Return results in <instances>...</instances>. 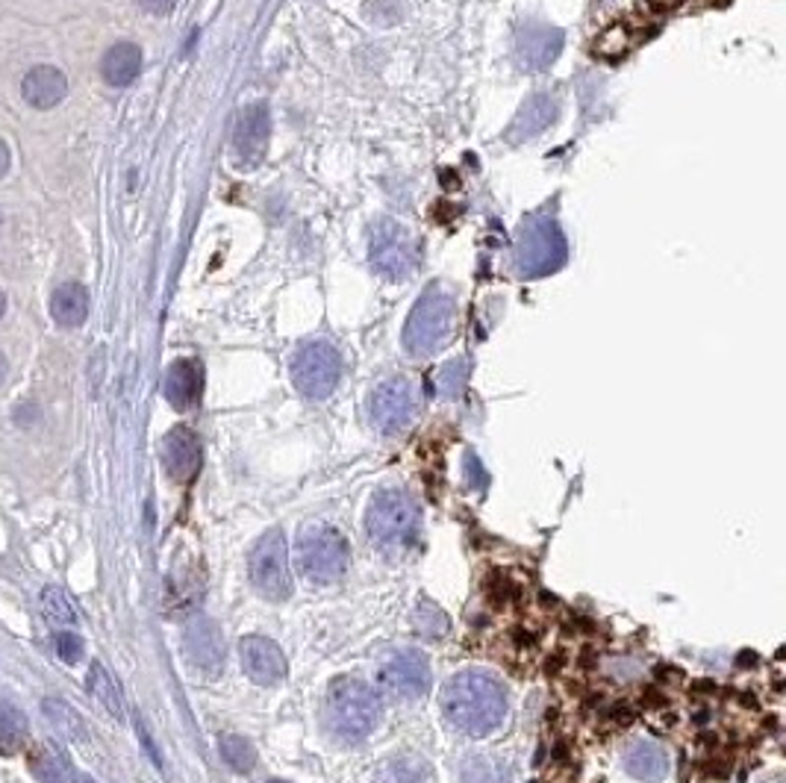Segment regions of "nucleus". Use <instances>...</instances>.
Instances as JSON below:
<instances>
[{"mask_svg": "<svg viewBox=\"0 0 786 783\" xmlns=\"http://www.w3.org/2000/svg\"><path fill=\"white\" fill-rule=\"evenodd\" d=\"M563 47V33L542 24H527L518 35V60L527 71H542L557 60Z\"/></svg>", "mask_w": 786, "mask_h": 783, "instance_id": "obj_17", "label": "nucleus"}, {"mask_svg": "<svg viewBox=\"0 0 786 783\" xmlns=\"http://www.w3.org/2000/svg\"><path fill=\"white\" fill-rule=\"evenodd\" d=\"M175 3L177 0H139V7L150 12V15H168L175 9Z\"/></svg>", "mask_w": 786, "mask_h": 783, "instance_id": "obj_34", "label": "nucleus"}, {"mask_svg": "<svg viewBox=\"0 0 786 783\" xmlns=\"http://www.w3.org/2000/svg\"><path fill=\"white\" fill-rule=\"evenodd\" d=\"M184 645L186 657L192 663L195 669L216 675L224 663V643H221L219 625L207 616L189 618V625L184 631Z\"/></svg>", "mask_w": 786, "mask_h": 783, "instance_id": "obj_13", "label": "nucleus"}, {"mask_svg": "<svg viewBox=\"0 0 786 783\" xmlns=\"http://www.w3.org/2000/svg\"><path fill=\"white\" fill-rule=\"evenodd\" d=\"M380 696L359 678H336L327 692V716L333 728L350 740H366L368 733L380 724Z\"/></svg>", "mask_w": 786, "mask_h": 783, "instance_id": "obj_2", "label": "nucleus"}, {"mask_svg": "<svg viewBox=\"0 0 786 783\" xmlns=\"http://www.w3.org/2000/svg\"><path fill=\"white\" fill-rule=\"evenodd\" d=\"M625 769L633 777H639V781L660 783L669 775V758H666V751L657 742L639 740L625 754Z\"/></svg>", "mask_w": 786, "mask_h": 783, "instance_id": "obj_19", "label": "nucleus"}, {"mask_svg": "<svg viewBox=\"0 0 786 783\" xmlns=\"http://www.w3.org/2000/svg\"><path fill=\"white\" fill-rule=\"evenodd\" d=\"M463 383H465V362H448L446 369L439 371V395L446 398H457L460 392H463Z\"/></svg>", "mask_w": 786, "mask_h": 783, "instance_id": "obj_32", "label": "nucleus"}, {"mask_svg": "<svg viewBox=\"0 0 786 783\" xmlns=\"http://www.w3.org/2000/svg\"><path fill=\"white\" fill-rule=\"evenodd\" d=\"M271 783H286V781H271Z\"/></svg>", "mask_w": 786, "mask_h": 783, "instance_id": "obj_39", "label": "nucleus"}, {"mask_svg": "<svg viewBox=\"0 0 786 783\" xmlns=\"http://www.w3.org/2000/svg\"><path fill=\"white\" fill-rule=\"evenodd\" d=\"M375 783H437V772L430 769V763L425 758L404 754V758L389 760V763L377 772Z\"/></svg>", "mask_w": 786, "mask_h": 783, "instance_id": "obj_24", "label": "nucleus"}, {"mask_svg": "<svg viewBox=\"0 0 786 783\" xmlns=\"http://www.w3.org/2000/svg\"><path fill=\"white\" fill-rule=\"evenodd\" d=\"M86 684H88V692L104 705V710L113 719H118V722H124V716H127V705H124V692L122 687H118V680L106 671L104 663H92L88 666V675H86Z\"/></svg>", "mask_w": 786, "mask_h": 783, "instance_id": "obj_23", "label": "nucleus"}, {"mask_svg": "<svg viewBox=\"0 0 786 783\" xmlns=\"http://www.w3.org/2000/svg\"><path fill=\"white\" fill-rule=\"evenodd\" d=\"M30 772L42 783H69V766L60 751H53L51 745H35L30 754Z\"/></svg>", "mask_w": 786, "mask_h": 783, "instance_id": "obj_27", "label": "nucleus"}, {"mask_svg": "<svg viewBox=\"0 0 786 783\" xmlns=\"http://www.w3.org/2000/svg\"><path fill=\"white\" fill-rule=\"evenodd\" d=\"M51 316L60 327H80L88 316V292L80 283H62L53 292Z\"/></svg>", "mask_w": 786, "mask_h": 783, "instance_id": "obj_22", "label": "nucleus"}, {"mask_svg": "<svg viewBox=\"0 0 786 783\" xmlns=\"http://www.w3.org/2000/svg\"><path fill=\"white\" fill-rule=\"evenodd\" d=\"M368 537L384 548L412 546L421 528V510L416 498L401 489L377 493L366 516Z\"/></svg>", "mask_w": 786, "mask_h": 783, "instance_id": "obj_5", "label": "nucleus"}, {"mask_svg": "<svg viewBox=\"0 0 786 783\" xmlns=\"http://www.w3.org/2000/svg\"><path fill=\"white\" fill-rule=\"evenodd\" d=\"M3 313H7V295L0 292V316H3Z\"/></svg>", "mask_w": 786, "mask_h": 783, "instance_id": "obj_38", "label": "nucleus"}, {"mask_svg": "<svg viewBox=\"0 0 786 783\" xmlns=\"http://www.w3.org/2000/svg\"><path fill=\"white\" fill-rule=\"evenodd\" d=\"M371 265H375L377 274H384L389 281H407L412 272H416V242H412L410 230L398 224L392 219L377 221L375 230H371Z\"/></svg>", "mask_w": 786, "mask_h": 783, "instance_id": "obj_9", "label": "nucleus"}, {"mask_svg": "<svg viewBox=\"0 0 786 783\" xmlns=\"http://www.w3.org/2000/svg\"><path fill=\"white\" fill-rule=\"evenodd\" d=\"M242 654V669L260 687H274L286 678V654L280 652L277 643H271L265 636H248L239 645Z\"/></svg>", "mask_w": 786, "mask_h": 783, "instance_id": "obj_12", "label": "nucleus"}, {"mask_svg": "<svg viewBox=\"0 0 786 783\" xmlns=\"http://www.w3.org/2000/svg\"><path fill=\"white\" fill-rule=\"evenodd\" d=\"M412 625H416V631H419L421 636L439 639V636L448 634L451 622H448L446 613H442L433 601H421L419 607H416V616H412Z\"/></svg>", "mask_w": 786, "mask_h": 783, "instance_id": "obj_31", "label": "nucleus"}, {"mask_svg": "<svg viewBox=\"0 0 786 783\" xmlns=\"http://www.w3.org/2000/svg\"><path fill=\"white\" fill-rule=\"evenodd\" d=\"M566 236L557 221L536 215L524 224L516 247V268L522 277H545L566 263Z\"/></svg>", "mask_w": 786, "mask_h": 783, "instance_id": "obj_6", "label": "nucleus"}, {"mask_svg": "<svg viewBox=\"0 0 786 783\" xmlns=\"http://www.w3.org/2000/svg\"><path fill=\"white\" fill-rule=\"evenodd\" d=\"M53 648H56V657H60L62 663H69V666H74V663L83 657V639H80L77 634H71V631H62V634L56 636Z\"/></svg>", "mask_w": 786, "mask_h": 783, "instance_id": "obj_33", "label": "nucleus"}, {"mask_svg": "<svg viewBox=\"0 0 786 783\" xmlns=\"http://www.w3.org/2000/svg\"><path fill=\"white\" fill-rule=\"evenodd\" d=\"M27 733H30L27 716L18 707L0 701V754L7 758L18 754L27 745Z\"/></svg>", "mask_w": 786, "mask_h": 783, "instance_id": "obj_25", "label": "nucleus"}, {"mask_svg": "<svg viewBox=\"0 0 786 783\" xmlns=\"http://www.w3.org/2000/svg\"><path fill=\"white\" fill-rule=\"evenodd\" d=\"M7 374H9V362H7V357L0 353V387H3V380H7Z\"/></svg>", "mask_w": 786, "mask_h": 783, "instance_id": "obj_37", "label": "nucleus"}, {"mask_svg": "<svg viewBox=\"0 0 786 783\" xmlns=\"http://www.w3.org/2000/svg\"><path fill=\"white\" fill-rule=\"evenodd\" d=\"M442 716L454 731L478 740L501 728L507 716V692L486 671H460L442 687Z\"/></svg>", "mask_w": 786, "mask_h": 783, "instance_id": "obj_1", "label": "nucleus"}, {"mask_svg": "<svg viewBox=\"0 0 786 783\" xmlns=\"http://www.w3.org/2000/svg\"><path fill=\"white\" fill-rule=\"evenodd\" d=\"M554 118H557V104H554V97L548 95L531 97V100L522 106V113L516 115L513 127H510V139L513 141L533 139V136H539L548 124H554Z\"/></svg>", "mask_w": 786, "mask_h": 783, "instance_id": "obj_21", "label": "nucleus"}, {"mask_svg": "<svg viewBox=\"0 0 786 783\" xmlns=\"http://www.w3.org/2000/svg\"><path fill=\"white\" fill-rule=\"evenodd\" d=\"M681 3L683 0H646V7L651 9V12H660V15H663V12H672V9H678Z\"/></svg>", "mask_w": 786, "mask_h": 783, "instance_id": "obj_35", "label": "nucleus"}, {"mask_svg": "<svg viewBox=\"0 0 786 783\" xmlns=\"http://www.w3.org/2000/svg\"><path fill=\"white\" fill-rule=\"evenodd\" d=\"M342 378V360L339 351L331 342H306L297 348L295 360H292V383L297 392L313 401L333 395V389L339 387Z\"/></svg>", "mask_w": 786, "mask_h": 783, "instance_id": "obj_7", "label": "nucleus"}, {"mask_svg": "<svg viewBox=\"0 0 786 783\" xmlns=\"http://www.w3.org/2000/svg\"><path fill=\"white\" fill-rule=\"evenodd\" d=\"M104 80L109 86H130L133 80L139 77L142 71V51L139 44L118 42L106 51L104 62H101Z\"/></svg>", "mask_w": 786, "mask_h": 783, "instance_id": "obj_20", "label": "nucleus"}, {"mask_svg": "<svg viewBox=\"0 0 786 783\" xmlns=\"http://www.w3.org/2000/svg\"><path fill=\"white\" fill-rule=\"evenodd\" d=\"M7 168H9V148L7 141L0 139V177L7 174Z\"/></svg>", "mask_w": 786, "mask_h": 783, "instance_id": "obj_36", "label": "nucleus"}, {"mask_svg": "<svg viewBox=\"0 0 786 783\" xmlns=\"http://www.w3.org/2000/svg\"><path fill=\"white\" fill-rule=\"evenodd\" d=\"M457 327V300L446 289H428L412 307L404 327V348L412 357H428L451 339Z\"/></svg>", "mask_w": 786, "mask_h": 783, "instance_id": "obj_3", "label": "nucleus"}, {"mask_svg": "<svg viewBox=\"0 0 786 783\" xmlns=\"http://www.w3.org/2000/svg\"><path fill=\"white\" fill-rule=\"evenodd\" d=\"M163 466L177 484H189L201 472V442L189 427H175L163 440Z\"/></svg>", "mask_w": 786, "mask_h": 783, "instance_id": "obj_15", "label": "nucleus"}, {"mask_svg": "<svg viewBox=\"0 0 786 783\" xmlns=\"http://www.w3.org/2000/svg\"><path fill=\"white\" fill-rule=\"evenodd\" d=\"M269 133H271L269 106L265 104L245 106L237 121V136H233L237 157L242 166L248 168L260 166L262 157H265V148H269Z\"/></svg>", "mask_w": 786, "mask_h": 783, "instance_id": "obj_14", "label": "nucleus"}, {"mask_svg": "<svg viewBox=\"0 0 786 783\" xmlns=\"http://www.w3.org/2000/svg\"><path fill=\"white\" fill-rule=\"evenodd\" d=\"M42 710L44 716L51 719L53 731L60 733V737H65V740L71 742H83V737H86V724H83V719H80L74 707L60 701V698H48V701L42 705Z\"/></svg>", "mask_w": 786, "mask_h": 783, "instance_id": "obj_26", "label": "nucleus"}, {"mask_svg": "<svg viewBox=\"0 0 786 783\" xmlns=\"http://www.w3.org/2000/svg\"><path fill=\"white\" fill-rule=\"evenodd\" d=\"M251 581L269 601H286L292 595V572H289V546L283 530L271 528L262 533L251 551Z\"/></svg>", "mask_w": 786, "mask_h": 783, "instance_id": "obj_8", "label": "nucleus"}, {"mask_svg": "<svg viewBox=\"0 0 786 783\" xmlns=\"http://www.w3.org/2000/svg\"><path fill=\"white\" fill-rule=\"evenodd\" d=\"M168 404L175 410H192L201 401L203 392V369L198 360H177L168 366L166 380H163Z\"/></svg>", "mask_w": 786, "mask_h": 783, "instance_id": "obj_16", "label": "nucleus"}, {"mask_svg": "<svg viewBox=\"0 0 786 783\" xmlns=\"http://www.w3.org/2000/svg\"><path fill=\"white\" fill-rule=\"evenodd\" d=\"M21 92H24L27 104L35 106V109H51L69 92V80L53 65H39V68L27 74L24 83H21Z\"/></svg>", "mask_w": 786, "mask_h": 783, "instance_id": "obj_18", "label": "nucleus"}, {"mask_svg": "<svg viewBox=\"0 0 786 783\" xmlns=\"http://www.w3.org/2000/svg\"><path fill=\"white\" fill-rule=\"evenodd\" d=\"M219 751L221 760L239 775H248L256 766V749L251 745V740L239 737V733H224L219 740Z\"/></svg>", "mask_w": 786, "mask_h": 783, "instance_id": "obj_29", "label": "nucleus"}, {"mask_svg": "<svg viewBox=\"0 0 786 783\" xmlns=\"http://www.w3.org/2000/svg\"><path fill=\"white\" fill-rule=\"evenodd\" d=\"M507 766L495 758H472L463 766V783H507Z\"/></svg>", "mask_w": 786, "mask_h": 783, "instance_id": "obj_30", "label": "nucleus"}, {"mask_svg": "<svg viewBox=\"0 0 786 783\" xmlns=\"http://www.w3.org/2000/svg\"><path fill=\"white\" fill-rule=\"evenodd\" d=\"M39 604H42V613L48 622L53 625H77L80 622V610L77 604L60 590V586H44L42 595H39Z\"/></svg>", "mask_w": 786, "mask_h": 783, "instance_id": "obj_28", "label": "nucleus"}, {"mask_svg": "<svg viewBox=\"0 0 786 783\" xmlns=\"http://www.w3.org/2000/svg\"><path fill=\"white\" fill-rule=\"evenodd\" d=\"M297 569L304 572L306 581L333 583L348 572L350 548L345 533H339L331 525H306L297 533Z\"/></svg>", "mask_w": 786, "mask_h": 783, "instance_id": "obj_4", "label": "nucleus"}, {"mask_svg": "<svg viewBox=\"0 0 786 783\" xmlns=\"http://www.w3.org/2000/svg\"><path fill=\"white\" fill-rule=\"evenodd\" d=\"M380 684L389 689V696L401 701H416L428 696L430 689V663L419 648H401L392 652L380 666Z\"/></svg>", "mask_w": 786, "mask_h": 783, "instance_id": "obj_10", "label": "nucleus"}, {"mask_svg": "<svg viewBox=\"0 0 786 783\" xmlns=\"http://www.w3.org/2000/svg\"><path fill=\"white\" fill-rule=\"evenodd\" d=\"M416 406H419L416 387L407 378H392L384 380L371 392L368 413H371V422H375L377 431L398 433L410 424V419L416 415Z\"/></svg>", "mask_w": 786, "mask_h": 783, "instance_id": "obj_11", "label": "nucleus"}]
</instances>
